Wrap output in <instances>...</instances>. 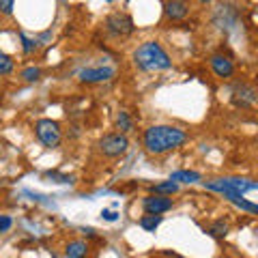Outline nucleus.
<instances>
[{
    "label": "nucleus",
    "instance_id": "nucleus-13",
    "mask_svg": "<svg viewBox=\"0 0 258 258\" xmlns=\"http://www.w3.org/2000/svg\"><path fill=\"white\" fill-rule=\"evenodd\" d=\"M168 181H172V183H196V181H200V174L198 172H194V170H176V172H172L170 174V179Z\"/></svg>",
    "mask_w": 258,
    "mask_h": 258
},
{
    "label": "nucleus",
    "instance_id": "nucleus-23",
    "mask_svg": "<svg viewBox=\"0 0 258 258\" xmlns=\"http://www.w3.org/2000/svg\"><path fill=\"white\" fill-rule=\"evenodd\" d=\"M13 7H15L13 0H0V11H3L5 15H11L13 13Z\"/></svg>",
    "mask_w": 258,
    "mask_h": 258
},
{
    "label": "nucleus",
    "instance_id": "nucleus-10",
    "mask_svg": "<svg viewBox=\"0 0 258 258\" xmlns=\"http://www.w3.org/2000/svg\"><path fill=\"white\" fill-rule=\"evenodd\" d=\"M209 62H211V69L217 78H230L235 74V64H232V60L224 54H213Z\"/></svg>",
    "mask_w": 258,
    "mask_h": 258
},
{
    "label": "nucleus",
    "instance_id": "nucleus-14",
    "mask_svg": "<svg viewBox=\"0 0 258 258\" xmlns=\"http://www.w3.org/2000/svg\"><path fill=\"white\" fill-rule=\"evenodd\" d=\"M226 198L230 200V203H235L239 209H243V211H247V213H256L258 211V205H254V203H249V200H245L241 194H224Z\"/></svg>",
    "mask_w": 258,
    "mask_h": 258
},
{
    "label": "nucleus",
    "instance_id": "nucleus-2",
    "mask_svg": "<svg viewBox=\"0 0 258 258\" xmlns=\"http://www.w3.org/2000/svg\"><path fill=\"white\" fill-rule=\"evenodd\" d=\"M134 62L142 71H166L172 67L170 56L157 41H144L134 52Z\"/></svg>",
    "mask_w": 258,
    "mask_h": 258
},
{
    "label": "nucleus",
    "instance_id": "nucleus-20",
    "mask_svg": "<svg viewBox=\"0 0 258 258\" xmlns=\"http://www.w3.org/2000/svg\"><path fill=\"white\" fill-rule=\"evenodd\" d=\"M226 232H228V224H224V222H215L209 226V235H213V237H226Z\"/></svg>",
    "mask_w": 258,
    "mask_h": 258
},
{
    "label": "nucleus",
    "instance_id": "nucleus-3",
    "mask_svg": "<svg viewBox=\"0 0 258 258\" xmlns=\"http://www.w3.org/2000/svg\"><path fill=\"white\" fill-rule=\"evenodd\" d=\"M35 134H37L39 142H41L43 147H47V149H56L60 144V140H62L60 127L52 118H39L35 123Z\"/></svg>",
    "mask_w": 258,
    "mask_h": 258
},
{
    "label": "nucleus",
    "instance_id": "nucleus-21",
    "mask_svg": "<svg viewBox=\"0 0 258 258\" xmlns=\"http://www.w3.org/2000/svg\"><path fill=\"white\" fill-rule=\"evenodd\" d=\"M20 39H22V47H24V52H26V54H30V52L37 47L35 39H28L26 35H24V32H20Z\"/></svg>",
    "mask_w": 258,
    "mask_h": 258
},
{
    "label": "nucleus",
    "instance_id": "nucleus-22",
    "mask_svg": "<svg viewBox=\"0 0 258 258\" xmlns=\"http://www.w3.org/2000/svg\"><path fill=\"white\" fill-rule=\"evenodd\" d=\"M13 226V220L9 215H0V232H9Z\"/></svg>",
    "mask_w": 258,
    "mask_h": 258
},
{
    "label": "nucleus",
    "instance_id": "nucleus-6",
    "mask_svg": "<svg viewBox=\"0 0 258 258\" xmlns=\"http://www.w3.org/2000/svg\"><path fill=\"white\" fill-rule=\"evenodd\" d=\"M106 30L114 37H129L136 30L132 15L127 13H112L106 18Z\"/></svg>",
    "mask_w": 258,
    "mask_h": 258
},
{
    "label": "nucleus",
    "instance_id": "nucleus-24",
    "mask_svg": "<svg viewBox=\"0 0 258 258\" xmlns=\"http://www.w3.org/2000/svg\"><path fill=\"white\" fill-rule=\"evenodd\" d=\"M101 215H106V220H114V217H116L114 213H110V211H103Z\"/></svg>",
    "mask_w": 258,
    "mask_h": 258
},
{
    "label": "nucleus",
    "instance_id": "nucleus-19",
    "mask_svg": "<svg viewBox=\"0 0 258 258\" xmlns=\"http://www.w3.org/2000/svg\"><path fill=\"white\" fill-rule=\"evenodd\" d=\"M39 78H41V69H39V67H26L22 71V80H24V82H37Z\"/></svg>",
    "mask_w": 258,
    "mask_h": 258
},
{
    "label": "nucleus",
    "instance_id": "nucleus-17",
    "mask_svg": "<svg viewBox=\"0 0 258 258\" xmlns=\"http://www.w3.org/2000/svg\"><path fill=\"white\" fill-rule=\"evenodd\" d=\"M116 127L120 129V134H123V136H125L127 132H132V129H134L132 116H129L125 110H120V112H118V116H116Z\"/></svg>",
    "mask_w": 258,
    "mask_h": 258
},
{
    "label": "nucleus",
    "instance_id": "nucleus-4",
    "mask_svg": "<svg viewBox=\"0 0 258 258\" xmlns=\"http://www.w3.org/2000/svg\"><path fill=\"white\" fill-rule=\"evenodd\" d=\"M205 187L213 191H222V194H241L243 196L245 191H254L258 185L249 179H215L205 183Z\"/></svg>",
    "mask_w": 258,
    "mask_h": 258
},
{
    "label": "nucleus",
    "instance_id": "nucleus-8",
    "mask_svg": "<svg viewBox=\"0 0 258 258\" xmlns=\"http://www.w3.org/2000/svg\"><path fill=\"white\" fill-rule=\"evenodd\" d=\"M78 78L82 80V82H108V80L114 78V69L112 67H86L78 74Z\"/></svg>",
    "mask_w": 258,
    "mask_h": 258
},
{
    "label": "nucleus",
    "instance_id": "nucleus-9",
    "mask_svg": "<svg viewBox=\"0 0 258 258\" xmlns=\"http://www.w3.org/2000/svg\"><path fill=\"white\" fill-rule=\"evenodd\" d=\"M232 101L241 108H249L256 103V88L249 84H237L232 88Z\"/></svg>",
    "mask_w": 258,
    "mask_h": 258
},
{
    "label": "nucleus",
    "instance_id": "nucleus-15",
    "mask_svg": "<svg viewBox=\"0 0 258 258\" xmlns=\"http://www.w3.org/2000/svg\"><path fill=\"white\" fill-rule=\"evenodd\" d=\"M161 222H164V217L161 215H142L140 217V228L147 230V232H155Z\"/></svg>",
    "mask_w": 258,
    "mask_h": 258
},
{
    "label": "nucleus",
    "instance_id": "nucleus-18",
    "mask_svg": "<svg viewBox=\"0 0 258 258\" xmlns=\"http://www.w3.org/2000/svg\"><path fill=\"white\" fill-rule=\"evenodd\" d=\"M15 69V62L9 54H5L3 50H0V76H9L11 71Z\"/></svg>",
    "mask_w": 258,
    "mask_h": 258
},
{
    "label": "nucleus",
    "instance_id": "nucleus-5",
    "mask_svg": "<svg viewBox=\"0 0 258 258\" xmlns=\"http://www.w3.org/2000/svg\"><path fill=\"white\" fill-rule=\"evenodd\" d=\"M127 149H129V140L123 134H106L99 140V151L106 157H118L127 153Z\"/></svg>",
    "mask_w": 258,
    "mask_h": 258
},
{
    "label": "nucleus",
    "instance_id": "nucleus-11",
    "mask_svg": "<svg viewBox=\"0 0 258 258\" xmlns=\"http://www.w3.org/2000/svg\"><path fill=\"white\" fill-rule=\"evenodd\" d=\"M164 11L170 20H183V18H187V13H189V5L181 3V0H172V3L164 5Z\"/></svg>",
    "mask_w": 258,
    "mask_h": 258
},
{
    "label": "nucleus",
    "instance_id": "nucleus-16",
    "mask_svg": "<svg viewBox=\"0 0 258 258\" xmlns=\"http://www.w3.org/2000/svg\"><path fill=\"white\" fill-rule=\"evenodd\" d=\"M179 191V185L172 183V181H164V183H157V185H153V194L155 196H168V194H176Z\"/></svg>",
    "mask_w": 258,
    "mask_h": 258
},
{
    "label": "nucleus",
    "instance_id": "nucleus-12",
    "mask_svg": "<svg viewBox=\"0 0 258 258\" xmlns=\"http://www.w3.org/2000/svg\"><path fill=\"white\" fill-rule=\"evenodd\" d=\"M86 254H88V243L82 239L69 241L67 247H64V256L67 258H86Z\"/></svg>",
    "mask_w": 258,
    "mask_h": 258
},
{
    "label": "nucleus",
    "instance_id": "nucleus-7",
    "mask_svg": "<svg viewBox=\"0 0 258 258\" xmlns=\"http://www.w3.org/2000/svg\"><path fill=\"white\" fill-rule=\"evenodd\" d=\"M142 209L147 215H161V213H166L172 209V200L166 198V196H155V194H153V196H147L142 200Z\"/></svg>",
    "mask_w": 258,
    "mask_h": 258
},
{
    "label": "nucleus",
    "instance_id": "nucleus-1",
    "mask_svg": "<svg viewBox=\"0 0 258 258\" xmlns=\"http://www.w3.org/2000/svg\"><path fill=\"white\" fill-rule=\"evenodd\" d=\"M144 149L151 155H164L168 151H174L187 142V134L181 127L174 125H153L144 132Z\"/></svg>",
    "mask_w": 258,
    "mask_h": 258
}]
</instances>
